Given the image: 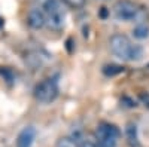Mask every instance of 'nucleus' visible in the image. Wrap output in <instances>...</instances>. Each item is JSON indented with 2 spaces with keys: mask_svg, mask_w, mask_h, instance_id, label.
Listing matches in <instances>:
<instances>
[{
  "mask_svg": "<svg viewBox=\"0 0 149 147\" xmlns=\"http://www.w3.org/2000/svg\"><path fill=\"white\" fill-rule=\"evenodd\" d=\"M109 46L110 51L121 59L137 61L143 57V48L139 45H133L124 34H113L109 40Z\"/></svg>",
  "mask_w": 149,
  "mask_h": 147,
  "instance_id": "obj_1",
  "label": "nucleus"
},
{
  "mask_svg": "<svg viewBox=\"0 0 149 147\" xmlns=\"http://www.w3.org/2000/svg\"><path fill=\"white\" fill-rule=\"evenodd\" d=\"M58 97V83L55 79H45L34 88V98L39 103L49 104Z\"/></svg>",
  "mask_w": 149,
  "mask_h": 147,
  "instance_id": "obj_2",
  "label": "nucleus"
},
{
  "mask_svg": "<svg viewBox=\"0 0 149 147\" xmlns=\"http://www.w3.org/2000/svg\"><path fill=\"white\" fill-rule=\"evenodd\" d=\"M113 12L119 21H131L137 15V6L131 0H119L113 6Z\"/></svg>",
  "mask_w": 149,
  "mask_h": 147,
  "instance_id": "obj_3",
  "label": "nucleus"
},
{
  "mask_svg": "<svg viewBox=\"0 0 149 147\" xmlns=\"http://www.w3.org/2000/svg\"><path fill=\"white\" fill-rule=\"evenodd\" d=\"M36 138L34 126H26L17 137V147H31Z\"/></svg>",
  "mask_w": 149,
  "mask_h": 147,
  "instance_id": "obj_4",
  "label": "nucleus"
},
{
  "mask_svg": "<svg viewBox=\"0 0 149 147\" xmlns=\"http://www.w3.org/2000/svg\"><path fill=\"white\" fill-rule=\"evenodd\" d=\"M27 22H29V26L34 30H40L45 24H46V17L45 14L40 10V9H30V12L27 14Z\"/></svg>",
  "mask_w": 149,
  "mask_h": 147,
  "instance_id": "obj_5",
  "label": "nucleus"
},
{
  "mask_svg": "<svg viewBox=\"0 0 149 147\" xmlns=\"http://www.w3.org/2000/svg\"><path fill=\"white\" fill-rule=\"evenodd\" d=\"M119 134H121L119 129L112 124H102V125H98L95 131V135L98 140L100 138H118Z\"/></svg>",
  "mask_w": 149,
  "mask_h": 147,
  "instance_id": "obj_6",
  "label": "nucleus"
},
{
  "mask_svg": "<svg viewBox=\"0 0 149 147\" xmlns=\"http://www.w3.org/2000/svg\"><path fill=\"white\" fill-rule=\"evenodd\" d=\"M46 24L49 26V28H52V30H61L64 27V12L46 15Z\"/></svg>",
  "mask_w": 149,
  "mask_h": 147,
  "instance_id": "obj_7",
  "label": "nucleus"
},
{
  "mask_svg": "<svg viewBox=\"0 0 149 147\" xmlns=\"http://www.w3.org/2000/svg\"><path fill=\"white\" fill-rule=\"evenodd\" d=\"M43 9H45V14L46 15H52V14H58V12H64L60 0H46V2L43 3Z\"/></svg>",
  "mask_w": 149,
  "mask_h": 147,
  "instance_id": "obj_8",
  "label": "nucleus"
},
{
  "mask_svg": "<svg viewBox=\"0 0 149 147\" xmlns=\"http://www.w3.org/2000/svg\"><path fill=\"white\" fill-rule=\"evenodd\" d=\"M125 132H127L128 143L131 146H139V141H137V126H136L134 124H128Z\"/></svg>",
  "mask_w": 149,
  "mask_h": 147,
  "instance_id": "obj_9",
  "label": "nucleus"
},
{
  "mask_svg": "<svg viewBox=\"0 0 149 147\" xmlns=\"http://www.w3.org/2000/svg\"><path fill=\"white\" fill-rule=\"evenodd\" d=\"M122 71H124V67L118 66V64H107V66L103 67V75L109 76V77L116 76V75H119V73H122Z\"/></svg>",
  "mask_w": 149,
  "mask_h": 147,
  "instance_id": "obj_10",
  "label": "nucleus"
},
{
  "mask_svg": "<svg viewBox=\"0 0 149 147\" xmlns=\"http://www.w3.org/2000/svg\"><path fill=\"white\" fill-rule=\"evenodd\" d=\"M133 36L136 39H146L149 36V27L145 26V24H139V26H136L134 30H133Z\"/></svg>",
  "mask_w": 149,
  "mask_h": 147,
  "instance_id": "obj_11",
  "label": "nucleus"
},
{
  "mask_svg": "<svg viewBox=\"0 0 149 147\" xmlns=\"http://www.w3.org/2000/svg\"><path fill=\"white\" fill-rule=\"evenodd\" d=\"M55 147H79V144L74 141L72 137H63V138H60L57 141Z\"/></svg>",
  "mask_w": 149,
  "mask_h": 147,
  "instance_id": "obj_12",
  "label": "nucleus"
},
{
  "mask_svg": "<svg viewBox=\"0 0 149 147\" xmlns=\"http://www.w3.org/2000/svg\"><path fill=\"white\" fill-rule=\"evenodd\" d=\"M63 2H64L67 6L73 8V9H81V8L85 6L86 0H63Z\"/></svg>",
  "mask_w": 149,
  "mask_h": 147,
  "instance_id": "obj_13",
  "label": "nucleus"
},
{
  "mask_svg": "<svg viewBox=\"0 0 149 147\" xmlns=\"http://www.w3.org/2000/svg\"><path fill=\"white\" fill-rule=\"evenodd\" d=\"M98 147H116V138H100Z\"/></svg>",
  "mask_w": 149,
  "mask_h": 147,
  "instance_id": "obj_14",
  "label": "nucleus"
},
{
  "mask_svg": "<svg viewBox=\"0 0 149 147\" xmlns=\"http://www.w3.org/2000/svg\"><path fill=\"white\" fill-rule=\"evenodd\" d=\"M139 98H140V101H142L146 107H149V94H148V92H146V94H140Z\"/></svg>",
  "mask_w": 149,
  "mask_h": 147,
  "instance_id": "obj_15",
  "label": "nucleus"
},
{
  "mask_svg": "<svg viewBox=\"0 0 149 147\" xmlns=\"http://www.w3.org/2000/svg\"><path fill=\"white\" fill-rule=\"evenodd\" d=\"M79 147H97V146L94 143H91V141H84V143L79 144Z\"/></svg>",
  "mask_w": 149,
  "mask_h": 147,
  "instance_id": "obj_16",
  "label": "nucleus"
},
{
  "mask_svg": "<svg viewBox=\"0 0 149 147\" xmlns=\"http://www.w3.org/2000/svg\"><path fill=\"white\" fill-rule=\"evenodd\" d=\"M0 26H3V19L2 18H0Z\"/></svg>",
  "mask_w": 149,
  "mask_h": 147,
  "instance_id": "obj_17",
  "label": "nucleus"
}]
</instances>
